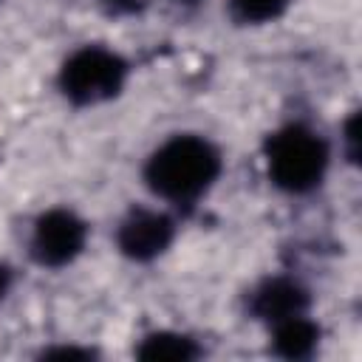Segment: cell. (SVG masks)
I'll list each match as a JSON object with an SVG mask.
<instances>
[{"instance_id": "277c9868", "label": "cell", "mask_w": 362, "mask_h": 362, "mask_svg": "<svg viewBox=\"0 0 362 362\" xmlns=\"http://www.w3.org/2000/svg\"><path fill=\"white\" fill-rule=\"evenodd\" d=\"M88 243V223L68 206H51L31 223L28 252L45 269L71 266Z\"/></svg>"}, {"instance_id": "9c48e42d", "label": "cell", "mask_w": 362, "mask_h": 362, "mask_svg": "<svg viewBox=\"0 0 362 362\" xmlns=\"http://www.w3.org/2000/svg\"><path fill=\"white\" fill-rule=\"evenodd\" d=\"M291 0H229V14L240 25H269L288 11Z\"/></svg>"}, {"instance_id": "6da1fadb", "label": "cell", "mask_w": 362, "mask_h": 362, "mask_svg": "<svg viewBox=\"0 0 362 362\" xmlns=\"http://www.w3.org/2000/svg\"><path fill=\"white\" fill-rule=\"evenodd\" d=\"M221 150L201 133L167 136L144 161V187L167 204H195L221 178Z\"/></svg>"}, {"instance_id": "8fae6325", "label": "cell", "mask_w": 362, "mask_h": 362, "mask_svg": "<svg viewBox=\"0 0 362 362\" xmlns=\"http://www.w3.org/2000/svg\"><path fill=\"white\" fill-rule=\"evenodd\" d=\"M11 280H14L11 269H8L6 263H0V303L8 297V291H11Z\"/></svg>"}, {"instance_id": "8992f818", "label": "cell", "mask_w": 362, "mask_h": 362, "mask_svg": "<svg viewBox=\"0 0 362 362\" xmlns=\"http://www.w3.org/2000/svg\"><path fill=\"white\" fill-rule=\"evenodd\" d=\"M308 303L311 300H308L305 286L300 280L283 277V274L266 277L249 294V311H252V317L260 320V322H266V325L308 311Z\"/></svg>"}, {"instance_id": "30bf717a", "label": "cell", "mask_w": 362, "mask_h": 362, "mask_svg": "<svg viewBox=\"0 0 362 362\" xmlns=\"http://www.w3.org/2000/svg\"><path fill=\"white\" fill-rule=\"evenodd\" d=\"M342 153L348 156V161H356L359 156V113H348L345 124H342Z\"/></svg>"}, {"instance_id": "7a4b0ae2", "label": "cell", "mask_w": 362, "mask_h": 362, "mask_svg": "<svg viewBox=\"0 0 362 362\" xmlns=\"http://www.w3.org/2000/svg\"><path fill=\"white\" fill-rule=\"evenodd\" d=\"M263 158L269 181L280 192L308 195L322 187L331 170V144L320 130L303 122H288L269 133Z\"/></svg>"}, {"instance_id": "3957f363", "label": "cell", "mask_w": 362, "mask_h": 362, "mask_svg": "<svg viewBox=\"0 0 362 362\" xmlns=\"http://www.w3.org/2000/svg\"><path fill=\"white\" fill-rule=\"evenodd\" d=\"M130 76L127 59L107 45H79L71 51L57 74V85L71 105L93 107L116 99Z\"/></svg>"}, {"instance_id": "52a82bcc", "label": "cell", "mask_w": 362, "mask_h": 362, "mask_svg": "<svg viewBox=\"0 0 362 362\" xmlns=\"http://www.w3.org/2000/svg\"><path fill=\"white\" fill-rule=\"evenodd\" d=\"M320 339H322V328H320L317 320H311L308 311L269 325L272 351L283 359H294V362L297 359H311L320 348Z\"/></svg>"}, {"instance_id": "5b68a950", "label": "cell", "mask_w": 362, "mask_h": 362, "mask_svg": "<svg viewBox=\"0 0 362 362\" xmlns=\"http://www.w3.org/2000/svg\"><path fill=\"white\" fill-rule=\"evenodd\" d=\"M175 240V221L158 206H133L116 229L119 252L133 263H150L161 257Z\"/></svg>"}, {"instance_id": "ba28073f", "label": "cell", "mask_w": 362, "mask_h": 362, "mask_svg": "<svg viewBox=\"0 0 362 362\" xmlns=\"http://www.w3.org/2000/svg\"><path fill=\"white\" fill-rule=\"evenodd\" d=\"M201 354L198 342L181 331L173 328H161V331H150L139 339L136 345V356L147 359V362H189Z\"/></svg>"}]
</instances>
